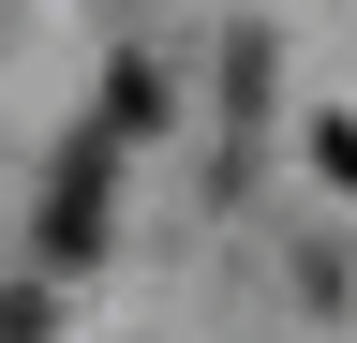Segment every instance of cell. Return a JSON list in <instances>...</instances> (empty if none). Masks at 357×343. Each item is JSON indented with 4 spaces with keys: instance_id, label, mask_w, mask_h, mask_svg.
Here are the masks:
<instances>
[{
    "instance_id": "obj_1",
    "label": "cell",
    "mask_w": 357,
    "mask_h": 343,
    "mask_svg": "<svg viewBox=\"0 0 357 343\" xmlns=\"http://www.w3.org/2000/svg\"><path fill=\"white\" fill-rule=\"evenodd\" d=\"M0 343H45V298H0Z\"/></svg>"
}]
</instances>
